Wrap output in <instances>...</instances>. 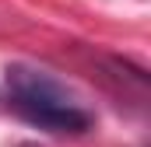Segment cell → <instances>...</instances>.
Returning a JSON list of instances; mask_svg holds the SVG:
<instances>
[{
	"label": "cell",
	"instance_id": "6da1fadb",
	"mask_svg": "<svg viewBox=\"0 0 151 147\" xmlns=\"http://www.w3.org/2000/svg\"><path fill=\"white\" fill-rule=\"evenodd\" d=\"M4 84L11 91L14 109L49 133H84L91 126V116L74 102V95L53 74L25 63H11L4 70Z\"/></svg>",
	"mask_w": 151,
	"mask_h": 147
},
{
	"label": "cell",
	"instance_id": "7a4b0ae2",
	"mask_svg": "<svg viewBox=\"0 0 151 147\" xmlns=\"http://www.w3.org/2000/svg\"><path fill=\"white\" fill-rule=\"evenodd\" d=\"M18 147H39V144H18Z\"/></svg>",
	"mask_w": 151,
	"mask_h": 147
}]
</instances>
